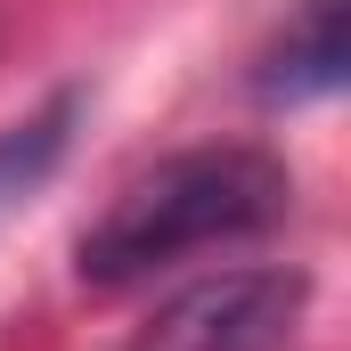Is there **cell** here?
Segmentation results:
<instances>
[{"mask_svg":"<svg viewBox=\"0 0 351 351\" xmlns=\"http://www.w3.org/2000/svg\"><path fill=\"white\" fill-rule=\"evenodd\" d=\"M294 213V180L278 156L262 147H188L164 156L156 172H139L74 245V278L98 294H123V286H147L180 269L188 254H213V245H245Z\"/></svg>","mask_w":351,"mask_h":351,"instance_id":"cell-1","label":"cell"},{"mask_svg":"<svg viewBox=\"0 0 351 351\" xmlns=\"http://www.w3.org/2000/svg\"><path fill=\"white\" fill-rule=\"evenodd\" d=\"M302 278L294 269H229L164 302L131 351H286L302 327Z\"/></svg>","mask_w":351,"mask_h":351,"instance_id":"cell-2","label":"cell"},{"mask_svg":"<svg viewBox=\"0 0 351 351\" xmlns=\"http://www.w3.org/2000/svg\"><path fill=\"white\" fill-rule=\"evenodd\" d=\"M74 131H82V90H49L41 106H25V114H8L0 123V229L58 180L66 164V147H74Z\"/></svg>","mask_w":351,"mask_h":351,"instance_id":"cell-3","label":"cell"},{"mask_svg":"<svg viewBox=\"0 0 351 351\" xmlns=\"http://www.w3.org/2000/svg\"><path fill=\"white\" fill-rule=\"evenodd\" d=\"M335 82H343V0H302V16L262 66V90L294 106V98H327Z\"/></svg>","mask_w":351,"mask_h":351,"instance_id":"cell-4","label":"cell"}]
</instances>
